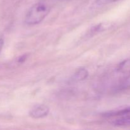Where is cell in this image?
Returning a JSON list of instances; mask_svg holds the SVG:
<instances>
[{"mask_svg": "<svg viewBox=\"0 0 130 130\" xmlns=\"http://www.w3.org/2000/svg\"><path fill=\"white\" fill-rule=\"evenodd\" d=\"M50 11V6L46 1H39L29 9L24 18V22L30 26L40 24L48 16Z\"/></svg>", "mask_w": 130, "mask_h": 130, "instance_id": "cell-1", "label": "cell"}, {"mask_svg": "<svg viewBox=\"0 0 130 130\" xmlns=\"http://www.w3.org/2000/svg\"><path fill=\"white\" fill-rule=\"evenodd\" d=\"M115 79L123 83L130 78V58L122 61L116 67L113 73Z\"/></svg>", "mask_w": 130, "mask_h": 130, "instance_id": "cell-2", "label": "cell"}, {"mask_svg": "<svg viewBox=\"0 0 130 130\" xmlns=\"http://www.w3.org/2000/svg\"><path fill=\"white\" fill-rule=\"evenodd\" d=\"M50 112V109L47 105L44 104L36 105L30 110L29 116L35 119L44 118L48 116Z\"/></svg>", "mask_w": 130, "mask_h": 130, "instance_id": "cell-3", "label": "cell"}, {"mask_svg": "<svg viewBox=\"0 0 130 130\" xmlns=\"http://www.w3.org/2000/svg\"><path fill=\"white\" fill-rule=\"evenodd\" d=\"M88 72L85 68H80L72 76L71 80L74 82H79L86 79L88 76Z\"/></svg>", "mask_w": 130, "mask_h": 130, "instance_id": "cell-4", "label": "cell"}, {"mask_svg": "<svg viewBox=\"0 0 130 130\" xmlns=\"http://www.w3.org/2000/svg\"><path fill=\"white\" fill-rule=\"evenodd\" d=\"M130 114V107L124 108L118 110L109 112L105 114V116L107 118H114V117H120L124 116L129 115Z\"/></svg>", "mask_w": 130, "mask_h": 130, "instance_id": "cell-5", "label": "cell"}, {"mask_svg": "<svg viewBox=\"0 0 130 130\" xmlns=\"http://www.w3.org/2000/svg\"><path fill=\"white\" fill-rule=\"evenodd\" d=\"M113 125L116 126H130V114L124 116L118 117V118L114 119L112 122Z\"/></svg>", "mask_w": 130, "mask_h": 130, "instance_id": "cell-6", "label": "cell"}, {"mask_svg": "<svg viewBox=\"0 0 130 130\" xmlns=\"http://www.w3.org/2000/svg\"><path fill=\"white\" fill-rule=\"evenodd\" d=\"M119 0H98L99 3H112L118 1Z\"/></svg>", "mask_w": 130, "mask_h": 130, "instance_id": "cell-7", "label": "cell"}, {"mask_svg": "<svg viewBox=\"0 0 130 130\" xmlns=\"http://www.w3.org/2000/svg\"><path fill=\"white\" fill-rule=\"evenodd\" d=\"M4 46V40L2 38H0V52H1L3 49V47Z\"/></svg>", "mask_w": 130, "mask_h": 130, "instance_id": "cell-8", "label": "cell"}, {"mask_svg": "<svg viewBox=\"0 0 130 130\" xmlns=\"http://www.w3.org/2000/svg\"><path fill=\"white\" fill-rule=\"evenodd\" d=\"M58 1H66V0H58Z\"/></svg>", "mask_w": 130, "mask_h": 130, "instance_id": "cell-9", "label": "cell"}]
</instances>
